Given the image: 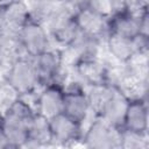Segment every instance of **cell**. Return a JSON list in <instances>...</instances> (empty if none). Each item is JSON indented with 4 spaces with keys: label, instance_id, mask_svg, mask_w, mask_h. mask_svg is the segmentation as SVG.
Listing matches in <instances>:
<instances>
[{
    "label": "cell",
    "instance_id": "19",
    "mask_svg": "<svg viewBox=\"0 0 149 149\" xmlns=\"http://www.w3.org/2000/svg\"><path fill=\"white\" fill-rule=\"evenodd\" d=\"M29 9L30 17L33 20L43 23L51 7L57 0H22Z\"/></svg>",
    "mask_w": 149,
    "mask_h": 149
},
{
    "label": "cell",
    "instance_id": "10",
    "mask_svg": "<svg viewBox=\"0 0 149 149\" xmlns=\"http://www.w3.org/2000/svg\"><path fill=\"white\" fill-rule=\"evenodd\" d=\"M77 26L80 31L99 37L105 41L106 36L109 34L108 30V17L104 16L88 7L78 9L74 15Z\"/></svg>",
    "mask_w": 149,
    "mask_h": 149
},
{
    "label": "cell",
    "instance_id": "12",
    "mask_svg": "<svg viewBox=\"0 0 149 149\" xmlns=\"http://www.w3.org/2000/svg\"><path fill=\"white\" fill-rule=\"evenodd\" d=\"M49 146H54L49 119L36 112L28 126V137L22 148H40Z\"/></svg>",
    "mask_w": 149,
    "mask_h": 149
},
{
    "label": "cell",
    "instance_id": "17",
    "mask_svg": "<svg viewBox=\"0 0 149 149\" xmlns=\"http://www.w3.org/2000/svg\"><path fill=\"white\" fill-rule=\"evenodd\" d=\"M111 91H112V86L107 84H94V85L85 86V92H86V97H87L91 111L95 115H99Z\"/></svg>",
    "mask_w": 149,
    "mask_h": 149
},
{
    "label": "cell",
    "instance_id": "13",
    "mask_svg": "<svg viewBox=\"0 0 149 149\" xmlns=\"http://www.w3.org/2000/svg\"><path fill=\"white\" fill-rule=\"evenodd\" d=\"M139 13L140 10L136 12V10L127 9L120 13L112 14L108 17L109 33L118 34V35H121L128 38H133L134 36L140 34Z\"/></svg>",
    "mask_w": 149,
    "mask_h": 149
},
{
    "label": "cell",
    "instance_id": "7",
    "mask_svg": "<svg viewBox=\"0 0 149 149\" xmlns=\"http://www.w3.org/2000/svg\"><path fill=\"white\" fill-rule=\"evenodd\" d=\"M54 146H74L81 142L83 133L80 123L64 113L57 114L49 119Z\"/></svg>",
    "mask_w": 149,
    "mask_h": 149
},
{
    "label": "cell",
    "instance_id": "1",
    "mask_svg": "<svg viewBox=\"0 0 149 149\" xmlns=\"http://www.w3.org/2000/svg\"><path fill=\"white\" fill-rule=\"evenodd\" d=\"M1 114L10 148H22L28 137V126L36 114L34 105L26 98L19 97Z\"/></svg>",
    "mask_w": 149,
    "mask_h": 149
},
{
    "label": "cell",
    "instance_id": "25",
    "mask_svg": "<svg viewBox=\"0 0 149 149\" xmlns=\"http://www.w3.org/2000/svg\"><path fill=\"white\" fill-rule=\"evenodd\" d=\"M14 1H16V0H0V7H5V6H7Z\"/></svg>",
    "mask_w": 149,
    "mask_h": 149
},
{
    "label": "cell",
    "instance_id": "6",
    "mask_svg": "<svg viewBox=\"0 0 149 149\" xmlns=\"http://www.w3.org/2000/svg\"><path fill=\"white\" fill-rule=\"evenodd\" d=\"M64 104L63 113L81 123L87 116L93 114L91 111L85 86L76 80L69 79L64 85Z\"/></svg>",
    "mask_w": 149,
    "mask_h": 149
},
{
    "label": "cell",
    "instance_id": "14",
    "mask_svg": "<svg viewBox=\"0 0 149 149\" xmlns=\"http://www.w3.org/2000/svg\"><path fill=\"white\" fill-rule=\"evenodd\" d=\"M122 128L148 133V98L129 100Z\"/></svg>",
    "mask_w": 149,
    "mask_h": 149
},
{
    "label": "cell",
    "instance_id": "4",
    "mask_svg": "<svg viewBox=\"0 0 149 149\" xmlns=\"http://www.w3.org/2000/svg\"><path fill=\"white\" fill-rule=\"evenodd\" d=\"M83 146L94 149L121 148V128H118L100 116H95L85 129Z\"/></svg>",
    "mask_w": 149,
    "mask_h": 149
},
{
    "label": "cell",
    "instance_id": "21",
    "mask_svg": "<svg viewBox=\"0 0 149 149\" xmlns=\"http://www.w3.org/2000/svg\"><path fill=\"white\" fill-rule=\"evenodd\" d=\"M87 7L107 17L112 14L109 0H87Z\"/></svg>",
    "mask_w": 149,
    "mask_h": 149
},
{
    "label": "cell",
    "instance_id": "11",
    "mask_svg": "<svg viewBox=\"0 0 149 149\" xmlns=\"http://www.w3.org/2000/svg\"><path fill=\"white\" fill-rule=\"evenodd\" d=\"M30 19V13L26 3L22 0H16L2 7V20L0 30L6 34L19 35L21 28Z\"/></svg>",
    "mask_w": 149,
    "mask_h": 149
},
{
    "label": "cell",
    "instance_id": "9",
    "mask_svg": "<svg viewBox=\"0 0 149 149\" xmlns=\"http://www.w3.org/2000/svg\"><path fill=\"white\" fill-rule=\"evenodd\" d=\"M128 104L129 99L127 95L120 88L112 87V91L98 116L118 128H122Z\"/></svg>",
    "mask_w": 149,
    "mask_h": 149
},
{
    "label": "cell",
    "instance_id": "2",
    "mask_svg": "<svg viewBox=\"0 0 149 149\" xmlns=\"http://www.w3.org/2000/svg\"><path fill=\"white\" fill-rule=\"evenodd\" d=\"M5 79L19 93V95L35 94L42 87L38 81L33 57L30 56L17 58L6 70Z\"/></svg>",
    "mask_w": 149,
    "mask_h": 149
},
{
    "label": "cell",
    "instance_id": "22",
    "mask_svg": "<svg viewBox=\"0 0 149 149\" xmlns=\"http://www.w3.org/2000/svg\"><path fill=\"white\" fill-rule=\"evenodd\" d=\"M109 3H111L112 14H115V13H120V12L130 9L132 0H109Z\"/></svg>",
    "mask_w": 149,
    "mask_h": 149
},
{
    "label": "cell",
    "instance_id": "3",
    "mask_svg": "<svg viewBox=\"0 0 149 149\" xmlns=\"http://www.w3.org/2000/svg\"><path fill=\"white\" fill-rule=\"evenodd\" d=\"M33 62L36 69L38 81L42 86L57 84L64 87L68 78L70 68H66L61 59L59 49L51 48L42 54L33 57Z\"/></svg>",
    "mask_w": 149,
    "mask_h": 149
},
{
    "label": "cell",
    "instance_id": "16",
    "mask_svg": "<svg viewBox=\"0 0 149 149\" xmlns=\"http://www.w3.org/2000/svg\"><path fill=\"white\" fill-rule=\"evenodd\" d=\"M106 52L116 62L126 63L134 55V47L132 38L109 33L104 41Z\"/></svg>",
    "mask_w": 149,
    "mask_h": 149
},
{
    "label": "cell",
    "instance_id": "5",
    "mask_svg": "<svg viewBox=\"0 0 149 149\" xmlns=\"http://www.w3.org/2000/svg\"><path fill=\"white\" fill-rule=\"evenodd\" d=\"M17 37L26 55L30 57H35L54 48L51 37L44 24L33 19L21 28Z\"/></svg>",
    "mask_w": 149,
    "mask_h": 149
},
{
    "label": "cell",
    "instance_id": "23",
    "mask_svg": "<svg viewBox=\"0 0 149 149\" xmlns=\"http://www.w3.org/2000/svg\"><path fill=\"white\" fill-rule=\"evenodd\" d=\"M0 148H10V144L8 142V139H7L5 129H3L2 114L1 113H0Z\"/></svg>",
    "mask_w": 149,
    "mask_h": 149
},
{
    "label": "cell",
    "instance_id": "26",
    "mask_svg": "<svg viewBox=\"0 0 149 149\" xmlns=\"http://www.w3.org/2000/svg\"><path fill=\"white\" fill-rule=\"evenodd\" d=\"M57 1H58V0H57Z\"/></svg>",
    "mask_w": 149,
    "mask_h": 149
},
{
    "label": "cell",
    "instance_id": "20",
    "mask_svg": "<svg viewBox=\"0 0 149 149\" xmlns=\"http://www.w3.org/2000/svg\"><path fill=\"white\" fill-rule=\"evenodd\" d=\"M19 97V93L6 81V79L2 80L0 83V113L8 108Z\"/></svg>",
    "mask_w": 149,
    "mask_h": 149
},
{
    "label": "cell",
    "instance_id": "18",
    "mask_svg": "<svg viewBox=\"0 0 149 149\" xmlns=\"http://www.w3.org/2000/svg\"><path fill=\"white\" fill-rule=\"evenodd\" d=\"M149 147L148 133H140L121 128V148L147 149Z\"/></svg>",
    "mask_w": 149,
    "mask_h": 149
},
{
    "label": "cell",
    "instance_id": "15",
    "mask_svg": "<svg viewBox=\"0 0 149 149\" xmlns=\"http://www.w3.org/2000/svg\"><path fill=\"white\" fill-rule=\"evenodd\" d=\"M66 47L72 50L77 62L81 59H95L104 51V40L79 31L73 42Z\"/></svg>",
    "mask_w": 149,
    "mask_h": 149
},
{
    "label": "cell",
    "instance_id": "24",
    "mask_svg": "<svg viewBox=\"0 0 149 149\" xmlns=\"http://www.w3.org/2000/svg\"><path fill=\"white\" fill-rule=\"evenodd\" d=\"M58 1H63L65 3L71 5L76 10L81 9L84 7H87V0H58Z\"/></svg>",
    "mask_w": 149,
    "mask_h": 149
},
{
    "label": "cell",
    "instance_id": "8",
    "mask_svg": "<svg viewBox=\"0 0 149 149\" xmlns=\"http://www.w3.org/2000/svg\"><path fill=\"white\" fill-rule=\"evenodd\" d=\"M64 88L57 84L42 86L36 93L35 109L43 116L51 119L57 114L63 113Z\"/></svg>",
    "mask_w": 149,
    "mask_h": 149
}]
</instances>
